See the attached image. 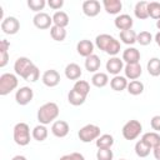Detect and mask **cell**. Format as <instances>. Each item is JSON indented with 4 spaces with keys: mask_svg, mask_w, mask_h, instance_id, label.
I'll use <instances>...</instances> for the list:
<instances>
[{
    "mask_svg": "<svg viewBox=\"0 0 160 160\" xmlns=\"http://www.w3.org/2000/svg\"><path fill=\"white\" fill-rule=\"evenodd\" d=\"M100 131L101 130L98 125L88 124L79 130L78 136H79L80 141H82V142H91L92 140H96L100 136Z\"/></svg>",
    "mask_w": 160,
    "mask_h": 160,
    "instance_id": "obj_4",
    "label": "cell"
},
{
    "mask_svg": "<svg viewBox=\"0 0 160 160\" xmlns=\"http://www.w3.org/2000/svg\"><path fill=\"white\" fill-rule=\"evenodd\" d=\"M120 50H121L120 41H119V40H116V39H114V40H112V42L110 44V46L108 48L106 54H109V55H111V56H115V55H118V54L120 52Z\"/></svg>",
    "mask_w": 160,
    "mask_h": 160,
    "instance_id": "obj_41",
    "label": "cell"
},
{
    "mask_svg": "<svg viewBox=\"0 0 160 160\" xmlns=\"http://www.w3.org/2000/svg\"><path fill=\"white\" fill-rule=\"evenodd\" d=\"M60 160H72V156H71V154H69V155H64V156L60 158Z\"/></svg>",
    "mask_w": 160,
    "mask_h": 160,
    "instance_id": "obj_48",
    "label": "cell"
},
{
    "mask_svg": "<svg viewBox=\"0 0 160 160\" xmlns=\"http://www.w3.org/2000/svg\"><path fill=\"white\" fill-rule=\"evenodd\" d=\"M151 150H152V149H151L146 142H144L141 139L135 144V154H136L139 158H146V156L150 154Z\"/></svg>",
    "mask_w": 160,
    "mask_h": 160,
    "instance_id": "obj_31",
    "label": "cell"
},
{
    "mask_svg": "<svg viewBox=\"0 0 160 160\" xmlns=\"http://www.w3.org/2000/svg\"><path fill=\"white\" fill-rule=\"evenodd\" d=\"M148 5H149L148 1H139V2H136L135 9H134V14H135V16H136L138 19H140V20H145V19L149 18Z\"/></svg>",
    "mask_w": 160,
    "mask_h": 160,
    "instance_id": "obj_23",
    "label": "cell"
},
{
    "mask_svg": "<svg viewBox=\"0 0 160 160\" xmlns=\"http://www.w3.org/2000/svg\"><path fill=\"white\" fill-rule=\"evenodd\" d=\"M128 92L131 95H140L144 91V84L140 80H131L128 84Z\"/></svg>",
    "mask_w": 160,
    "mask_h": 160,
    "instance_id": "obj_34",
    "label": "cell"
},
{
    "mask_svg": "<svg viewBox=\"0 0 160 160\" xmlns=\"http://www.w3.org/2000/svg\"><path fill=\"white\" fill-rule=\"evenodd\" d=\"M146 69H148V72H149L151 76H159V75H160V59H158V58H151V59L148 61Z\"/></svg>",
    "mask_w": 160,
    "mask_h": 160,
    "instance_id": "obj_32",
    "label": "cell"
},
{
    "mask_svg": "<svg viewBox=\"0 0 160 160\" xmlns=\"http://www.w3.org/2000/svg\"><path fill=\"white\" fill-rule=\"evenodd\" d=\"M34 65H35V64H34L29 58L20 56V58L16 59V61H15V64H14L15 74L24 79V78L28 75V72L31 70V68H32Z\"/></svg>",
    "mask_w": 160,
    "mask_h": 160,
    "instance_id": "obj_6",
    "label": "cell"
},
{
    "mask_svg": "<svg viewBox=\"0 0 160 160\" xmlns=\"http://www.w3.org/2000/svg\"><path fill=\"white\" fill-rule=\"evenodd\" d=\"M69 130H70L69 124L64 120H56L51 125V132L56 138H65L69 134Z\"/></svg>",
    "mask_w": 160,
    "mask_h": 160,
    "instance_id": "obj_13",
    "label": "cell"
},
{
    "mask_svg": "<svg viewBox=\"0 0 160 160\" xmlns=\"http://www.w3.org/2000/svg\"><path fill=\"white\" fill-rule=\"evenodd\" d=\"M124 72H125V78L130 79V80H138L142 72L141 65L138 64H126L124 68Z\"/></svg>",
    "mask_w": 160,
    "mask_h": 160,
    "instance_id": "obj_15",
    "label": "cell"
},
{
    "mask_svg": "<svg viewBox=\"0 0 160 160\" xmlns=\"http://www.w3.org/2000/svg\"><path fill=\"white\" fill-rule=\"evenodd\" d=\"M82 12L89 16L94 18L100 12V2L98 0H86L82 2Z\"/></svg>",
    "mask_w": 160,
    "mask_h": 160,
    "instance_id": "obj_12",
    "label": "cell"
},
{
    "mask_svg": "<svg viewBox=\"0 0 160 160\" xmlns=\"http://www.w3.org/2000/svg\"><path fill=\"white\" fill-rule=\"evenodd\" d=\"M31 136H32L36 141H44V140L48 138V129L45 128V125L40 124V125H38V126H35V128L32 129Z\"/></svg>",
    "mask_w": 160,
    "mask_h": 160,
    "instance_id": "obj_33",
    "label": "cell"
},
{
    "mask_svg": "<svg viewBox=\"0 0 160 160\" xmlns=\"http://www.w3.org/2000/svg\"><path fill=\"white\" fill-rule=\"evenodd\" d=\"M136 36L138 34L134 31V30H124V31H120V40L126 44V45H132L136 42Z\"/></svg>",
    "mask_w": 160,
    "mask_h": 160,
    "instance_id": "obj_30",
    "label": "cell"
},
{
    "mask_svg": "<svg viewBox=\"0 0 160 160\" xmlns=\"http://www.w3.org/2000/svg\"><path fill=\"white\" fill-rule=\"evenodd\" d=\"M81 74H82L81 68L75 62H70L65 68V76L69 80H78V79H80Z\"/></svg>",
    "mask_w": 160,
    "mask_h": 160,
    "instance_id": "obj_18",
    "label": "cell"
},
{
    "mask_svg": "<svg viewBox=\"0 0 160 160\" xmlns=\"http://www.w3.org/2000/svg\"><path fill=\"white\" fill-rule=\"evenodd\" d=\"M39 76H40V71H39L38 66H36V65H34V66L31 68V70L28 72V75L24 78V80L30 81V82H35V81L39 79Z\"/></svg>",
    "mask_w": 160,
    "mask_h": 160,
    "instance_id": "obj_42",
    "label": "cell"
},
{
    "mask_svg": "<svg viewBox=\"0 0 160 160\" xmlns=\"http://www.w3.org/2000/svg\"><path fill=\"white\" fill-rule=\"evenodd\" d=\"M148 11H149V16L155 19V20H160V2L158 1H151L148 5Z\"/></svg>",
    "mask_w": 160,
    "mask_h": 160,
    "instance_id": "obj_37",
    "label": "cell"
},
{
    "mask_svg": "<svg viewBox=\"0 0 160 160\" xmlns=\"http://www.w3.org/2000/svg\"><path fill=\"white\" fill-rule=\"evenodd\" d=\"M151 41H152V35L149 31H140L136 36V42L142 45V46L149 45Z\"/></svg>",
    "mask_w": 160,
    "mask_h": 160,
    "instance_id": "obj_38",
    "label": "cell"
},
{
    "mask_svg": "<svg viewBox=\"0 0 160 160\" xmlns=\"http://www.w3.org/2000/svg\"><path fill=\"white\" fill-rule=\"evenodd\" d=\"M114 39H115V38L111 36V35H109V34H100V35H98L96 39H95V45H96L100 50H102V51L106 52L108 48L110 46V44L112 42Z\"/></svg>",
    "mask_w": 160,
    "mask_h": 160,
    "instance_id": "obj_21",
    "label": "cell"
},
{
    "mask_svg": "<svg viewBox=\"0 0 160 160\" xmlns=\"http://www.w3.org/2000/svg\"><path fill=\"white\" fill-rule=\"evenodd\" d=\"M34 98V91L29 86H22L15 92V100L19 105H28Z\"/></svg>",
    "mask_w": 160,
    "mask_h": 160,
    "instance_id": "obj_8",
    "label": "cell"
},
{
    "mask_svg": "<svg viewBox=\"0 0 160 160\" xmlns=\"http://www.w3.org/2000/svg\"><path fill=\"white\" fill-rule=\"evenodd\" d=\"M1 30L4 34L14 35L20 30V22L14 16H8L1 21Z\"/></svg>",
    "mask_w": 160,
    "mask_h": 160,
    "instance_id": "obj_7",
    "label": "cell"
},
{
    "mask_svg": "<svg viewBox=\"0 0 160 160\" xmlns=\"http://www.w3.org/2000/svg\"><path fill=\"white\" fill-rule=\"evenodd\" d=\"M142 131V125L138 120H129L122 126V136L126 140H135Z\"/></svg>",
    "mask_w": 160,
    "mask_h": 160,
    "instance_id": "obj_5",
    "label": "cell"
},
{
    "mask_svg": "<svg viewBox=\"0 0 160 160\" xmlns=\"http://www.w3.org/2000/svg\"><path fill=\"white\" fill-rule=\"evenodd\" d=\"M114 154L111 149H99L96 151V160H112Z\"/></svg>",
    "mask_w": 160,
    "mask_h": 160,
    "instance_id": "obj_40",
    "label": "cell"
},
{
    "mask_svg": "<svg viewBox=\"0 0 160 160\" xmlns=\"http://www.w3.org/2000/svg\"><path fill=\"white\" fill-rule=\"evenodd\" d=\"M11 160H26V158L22 156V155H16V156H14Z\"/></svg>",
    "mask_w": 160,
    "mask_h": 160,
    "instance_id": "obj_49",
    "label": "cell"
},
{
    "mask_svg": "<svg viewBox=\"0 0 160 160\" xmlns=\"http://www.w3.org/2000/svg\"><path fill=\"white\" fill-rule=\"evenodd\" d=\"M100 65H101V61H100V58L95 54L88 56L85 59V69L89 71V72H98V70L100 69Z\"/></svg>",
    "mask_w": 160,
    "mask_h": 160,
    "instance_id": "obj_19",
    "label": "cell"
},
{
    "mask_svg": "<svg viewBox=\"0 0 160 160\" xmlns=\"http://www.w3.org/2000/svg\"><path fill=\"white\" fill-rule=\"evenodd\" d=\"M45 0H28V6L32 10V11H35L36 14L38 12H41L40 10H42L44 8H45Z\"/></svg>",
    "mask_w": 160,
    "mask_h": 160,
    "instance_id": "obj_39",
    "label": "cell"
},
{
    "mask_svg": "<svg viewBox=\"0 0 160 160\" xmlns=\"http://www.w3.org/2000/svg\"><path fill=\"white\" fill-rule=\"evenodd\" d=\"M141 140L144 142H146L151 149L155 148L156 145L160 144V135L156 131H150V132H145L141 138Z\"/></svg>",
    "mask_w": 160,
    "mask_h": 160,
    "instance_id": "obj_28",
    "label": "cell"
},
{
    "mask_svg": "<svg viewBox=\"0 0 160 160\" xmlns=\"http://www.w3.org/2000/svg\"><path fill=\"white\" fill-rule=\"evenodd\" d=\"M120 160H126V159H120Z\"/></svg>",
    "mask_w": 160,
    "mask_h": 160,
    "instance_id": "obj_51",
    "label": "cell"
},
{
    "mask_svg": "<svg viewBox=\"0 0 160 160\" xmlns=\"http://www.w3.org/2000/svg\"><path fill=\"white\" fill-rule=\"evenodd\" d=\"M155 41H156L158 46L160 48V31H159V32H156V35H155Z\"/></svg>",
    "mask_w": 160,
    "mask_h": 160,
    "instance_id": "obj_47",
    "label": "cell"
},
{
    "mask_svg": "<svg viewBox=\"0 0 160 160\" xmlns=\"http://www.w3.org/2000/svg\"><path fill=\"white\" fill-rule=\"evenodd\" d=\"M32 22L38 29H49V28L52 26L51 25L52 24V16H50L49 14L41 11V12H38L34 16Z\"/></svg>",
    "mask_w": 160,
    "mask_h": 160,
    "instance_id": "obj_9",
    "label": "cell"
},
{
    "mask_svg": "<svg viewBox=\"0 0 160 160\" xmlns=\"http://www.w3.org/2000/svg\"><path fill=\"white\" fill-rule=\"evenodd\" d=\"M122 69H124V61L118 56H112L106 61V70L109 74H112L114 76L119 75Z\"/></svg>",
    "mask_w": 160,
    "mask_h": 160,
    "instance_id": "obj_11",
    "label": "cell"
},
{
    "mask_svg": "<svg viewBox=\"0 0 160 160\" xmlns=\"http://www.w3.org/2000/svg\"><path fill=\"white\" fill-rule=\"evenodd\" d=\"M71 156H72V160H85L84 155L80 152H71Z\"/></svg>",
    "mask_w": 160,
    "mask_h": 160,
    "instance_id": "obj_46",
    "label": "cell"
},
{
    "mask_svg": "<svg viewBox=\"0 0 160 160\" xmlns=\"http://www.w3.org/2000/svg\"><path fill=\"white\" fill-rule=\"evenodd\" d=\"M85 100H86V96L81 95L80 92H78V91L74 90V89H71V90L69 91V94H68V101H69L71 105H74V106H80V105H82V104L85 102Z\"/></svg>",
    "mask_w": 160,
    "mask_h": 160,
    "instance_id": "obj_27",
    "label": "cell"
},
{
    "mask_svg": "<svg viewBox=\"0 0 160 160\" xmlns=\"http://www.w3.org/2000/svg\"><path fill=\"white\" fill-rule=\"evenodd\" d=\"M150 125L152 128V130H155L156 132L160 131V115H155L151 118V121H150Z\"/></svg>",
    "mask_w": 160,
    "mask_h": 160,
    "instance_id": "obj_43",
    "label": "cell"
},
{
    "mask_svg": "<svg viewBox=\"0 0 160 160\" xmlns=\"http://www.w3.org/2000/svg\"><path fill=\"white\" fill-rule=\"evenodd\" d=\"M18 78L11 72H5L0 76V95L5 96L18 88Z\"/></svg>",
    "mask_w": 160,
    "mask_h": 160,
    "instance_id": "obj_3",
    "label": "cell"
},
{
    "mask_svg": "<svg viewBox=\"0 0 160 160\" xmlns=\"http://www.w3.org/2000/svg\"><path fill=\"white\" fill-rule=\"evenodd\" d=\"M156 28L160 30V20H158V21H156Z\"/></svg>",
    "mask_w": 160,
    "mask_h": 160,
    "instance_id": "obj_50",
    "label": "cell"
},
{
    "mask_svg": "<svg viewBox=\"0 0 160 160\" xmlns=\"http://www.w3.org/2000/svg\"><path fill=\"white\" fill-rule=\"evenodd\" d=\"M152 154H154V158L156 160H160V144L156 145L155 148H152Z\"/></svg>",
    "mask_w": 160,
    "mask_h": 160,
    "instance_id": "obj_45",
    "label": "cell"
},
{
    "mask_svg": "<svg viewBox=\"0 0 160 160\" xmlns=\"http://www.w3.org/2000/svg\"><path fill=\"white\" fill-rule=\"evenodd\" d=\"M91 82L96 88H104L109 82V76L105 72H95L91 78Z\"/></svg>",
    "mask_w": 160,
    "mask_h": 160,
    "instance_id": "obj_29",
    "label": "cell"
},
{
    "mask_svg": "<svg viewBox=\"0 0 160 160\" xmlns=\"http://www.w3.org/2000/svg\"><path fill=\"white\" fill-rule=\"evenodd\" d=\"M140 60V51L135 48H128L122 51V61L126 64H138Z\"/></svg>",
    "mask_w": 160,
    "mask_h": 160,
    "instance_id": "obj_17",
    "label": "cell"
},
{
    "mask_svg": "<svg viewBox=\"0 0 160 160\" xmlns=\"http://www.w3.org/2000/svg\"><path fill=\"white\" fill-rule=\"evenodd\" d=\"M48 5H49L51 9H54V10H59V9L62 8L64 1H62V0H49V1H48Z\"/></svg>",
    "mask_w": 160,
    "mask_h": 160,
    "instance_id": "obj_44",
    "label": "cell"
},
{
    "mask_svg": "<svg viewBox=\"0 0 160 160\" xmlns=\"http://www.w3.org/2000/svg\"><path fill=\"white\" fill-rule=\"evenodd\" d=\"M114 24H115V26H116L119 30L124 31V30H130V29L132 28L134 21H132V18H131L130 15H128V14H121V15H118V16L115 18Z\"/></svg>",
    "mask_w": 160,
    "mask_h": 160,
    "instance_id": "obj_14",
    "label": "cell"
},
{
    "mask_svg": "<svg viewBox=\"0 0 160 160\" xmlns=\"http://www.w3.org/2000/svg\"><path fill=\"white\" fill-rule=\"evenodd\" d=\"M42 82L45 86L48 88H54L56 86L59 82H60V74L54 70V69H50V70H46L44 74H42V78H41Z\"/></svg>",
    "mask_w": 160,
    "mask_h": 160,
    "instance_id": "obj_10",
    "label": "cell"
},
{
    "mask_svg": "<svg viewBox=\"0 0 160 160\" xmlns=\"http://www.w3.org/2000/svg\"><path fill=\"white\" fill-rule=\"evenodd\" d=\"M72 89L76 90L78 92H80L81 95H84V96H88L89 92H90V85L85 80H76L74 86H72Z\"/></svg>",
    "mask_w": 160,
    "mask_h": 160,
    "instance_id": "obj_36",
    "label": "cell"
},
{
    "mask_svg": "<svg viewBox=\"0 0 160 160\" xmlns=\"http://www.w3.org/2000/svg\"><path fill=\"white\" fill-rule=\"evenodd\" d=\"M50 35L55 41H64L66 38V30L64 28L52 25L50 28Z\"/></svg>",
    "mask_w": 160,
    "mask_h": 160,
    "instance_id": "obj_35",
    "label": "cell"
},
{
    "mask_svg": "<svg viewBox=\"0 0 160 160\" xmlns=\"http://www.w3.org/2000/svg\"><path fill=\"white\" fill-rule=\"evenodd\" d=\"M9 48H10V42L2 39L0 41V68H4L9 61V52H8Z\"/></svg>",
    "mask_w": 160,
    "mask_h": 160,
    "instance_id": "obj_26",
    "label": "cell"
},
{
    "mask_svg": "<svg viewBox=\"0 0 160 160\" xmlns=\"http://www.w3.org/2000/svg\"><path fill=\"white\" fill-rule=\"evenodd\" d=\"M52 24L55 26H60V28H64L69 25V16L65 11H55V14L52 15Z\"/></svg>",
    "mask_w": 160,
    "mask_h": 160,
    "instance_id": "obj_24",
    "label": "cell"
},
{
    "mask_svg": "<svg viewBox=\"0 0 160 160\" xmlns=\"http://www.w3.org/2000/svg\"><path fill=\"white\" fill-rule=\"evenodd\" d=\"M76 50H78V54L84 56L85 59L90 55H92V51H94V44L90 41V40H80L76 45Z\"/></svg>",
    "mask_w": 160,
    "mask_h": 160,
    "instance_id": "obj_16",
    "label": "cell"
},
{
    "mask_svg": "<svg viewBox=\"0 0 160 160\" xmlns=\"http://www.w3.org/2000/svg\"><path fill=\"white\" fill-rule=\"evenodd\" d=\"M128 80L125 76H120V75H116L114 76L111 80H110V86L114 91H122L128 88Z\"/></svg>",
    "mask_w": 160,
    "mask_h": 160,
    "instance_id": "obj_22",
    "label": "cell"
},
{
    "mask_svg": "<svg viewBox=\"0 0 160 160\" xmlns=\"http://www.w3.org/2000/svg\"><path fill=\"white\" fill-rule=\"evenodd\" d=\"M102 5H104L105 11L108 14H111V15L119 14L120 10L122 9V4L120 0H104Z\"/></svg>",
    "mask_w": 160,
    "mask_h": 160,
    "instance_id": "obj_20",
    "label": "cell"
},
{
    "mask_svg": "<svg viewBox=\"0 0 160 160\" xmlns=\"http://www.w3.org/2000/svg\"><path fill=\"white\" fill-rule=\"evenodd\" d=\"M14 141L20 146H26L30 142V128L26 122H18L14 126Z\"/></svg>",
    "mask_w": 160,
    "mask_h": 160,
    "instance_id": "obj_2",
    "label": "cell"
},
{
    "mask_svg": "<svg viewBox=\"0 0 160 160\" xmlns=\"http://www.w3.org/2000/svg\"><path fill=\"white\" fill-rule=\"evenodd\" d=\"M59 111H60L59 106L55 102H52V101L45 102L38 110V120L40 124L48 125V124L52 122L59 116Z\"/></svg>",
    "mask_w": 160,
    "mask_h": 160,
    "instance_id": "obj_1",
    "label": "cell"
},
{
    "mask_svg": "<svg viewBox=\"0 0 160 160\" xmlns=\"http://www.w3.org/2000/svg\"><path fill=\"white\" fill-rule=\"evenodd\" d=\"M95 141L98 149H111V146L114 145V138L110 134H102Z\"/></svg>",
    "mask_w": 160,
    "mask_h": 160,
    "instance_id": "obj_25",
    "label": "cell"
}]
</instances>
